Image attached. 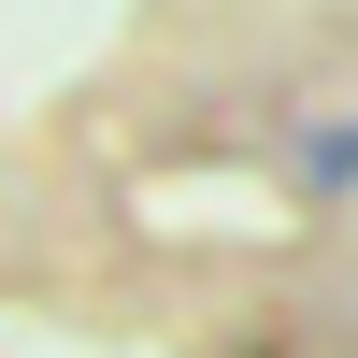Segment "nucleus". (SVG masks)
<instances>
[{
    "instance_id": "1",
    "label": "nucleus",
    "mask_w": 358,
    "mask_h": 358,
    "mask_svg": "<svg viewBox=\"0 0 358 358\" xmlns=\"http://www.w3.org/2000/svg\"><path fill=\"white\" fill-rule=\"evenodd\" d=\"M273 172H287L301 201H358V115H287Z\"/></svg>"
}]
</instances>
